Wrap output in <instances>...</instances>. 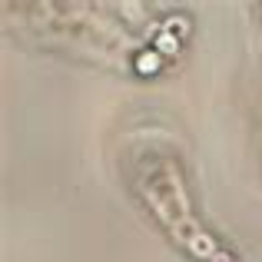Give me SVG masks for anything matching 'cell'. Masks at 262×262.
I'll return each instance as SVG.
<instances>
[{
    "label": "cell",
    "instance_id": "3957f363",
    "mask_svg": "<svg viewBox=\"0 0 262 262\" xmlns=\"http://www.w3.org/2000/svg\"><path fill=\"white\" fill-rule=\"evenodd\" d=\"M212 262H232V259H229V256H226V252H219V256H216V259H212Z\"/></svg>",
    "mask_w": 262,
    "mask_h": 262
},
{
    "label": "cell",
    "instance_id": "6da1fadb",
    "mask_svg": "<svg viewBox=\"0 0 262 262\" xmlns=\"http://www.w3.org/2000/svg\"><path fill=\"white\" fill-rule=\"evenodd\" d=\"M156 50H160V53H176L179 50V37H173L169 30H163L160 40H156Z\"/></svg>",
    "mask_w": 262,
    "mask_h": 262
},
{
    "label": "cell",
    "instance_id": "7a4b0ae2",
    "mask_svg": "<svg viewBox=\"0 0 262 262\" xmlns=\"http://www.w3.org/2000/svg\"><path fill=\"white\" fill-rule=\"evenodd\" d=\"M156 67H160V57H156V53H143L140 57V70H156Z\"/></svg>",
    "mask_w": 262,
    "mask_h": 262
}]
</instances>
